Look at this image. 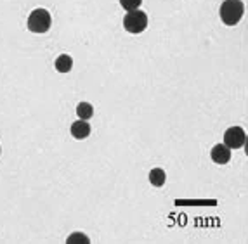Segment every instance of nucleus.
Instances as JSON below:
<instances>
[{"label":"nucleus","instance_id":"obj_1","mask_svg":"<svg viewBox=\"0 0 248 244\" xmlns=\"http://www.w3.org/2000/svg\"><path fill=\"white\" fill-rule=\"evenodd\" d=\"M245 14V5L241 0H224L219 7V16L226 26H236Z\"/></svg>","mask_w":248,"mask_h":244},{"label":"nucleus","instance_id":"obj_2","mask_svg":"<svg viewBox=\"0 0 248 244\" xmlns=\"http://www.w3.org/2000/svg\"><path fill=\"white\" fill-rule=\"evenodd\" d=\"M50 25H52V17H50V13L47 9L38 7L33 9L28 16V29L31 33H47L50 29Z\"/></svg>","mask_w":248,"mask_h":244},{"label":"nucleus","instance_id":"obj_3","mask_svg":"<svg viewBox=\"0 0 248 244\" xmlns=\"http://www.w3.org/2000/svg\"><path fill=\"white\" fill-rule=\"evenodd\" d=\"M124 28L125 31L132 35L142 33L146 28H148V14L141 9H136V11H128L124 17Z\"/></svg>","mask_w":248,"mask_h":244},{"label":"nucleus","instance_id":"obj_4","mask_svg":"<svg viewBox=\"0 0 248 244\" xmlns=\"http://www.w3.org/2000/svg\"><path fill=\"white\" fill-rule=\"evenodd\" d=\"M247 142V133L241 127H231L224 132V144L228 145L229 149H240Z\"/></svg>","mask_w":248,"mask_h":244},{"label":"nucleus","instance_id":"obj_5","mask_svg":"<svg viewBox=\"0 0 248 244\" xmlns=\"http://www.w3.org/2000/svg\"><path fill=\"white\" fill-rule=\"evenodd\" d=\"M210 158L212 161L217 163V165H228L231 161V149L224 142L222 144H215L210 151Z\"/></svg>","mask_w":248,"mask_h":244},{"label":"nucleus","instance_id":"obj_6","mask_svg":"<svg viewBox=\"0 0 248 244\" xmlns=\"http://www.w3.org/2000/svg\"><path fill=\"white\" fill-rule=\"evenodd\" d=\"M70 132L77 141H83V139H87V137L91 135V125L85 120H78V121H75V123H71Z\"/></svg>","mask_w":248,"mask_h":244},{"label":"nucleus","instance_id":"obj_7","mask_svg":"<svg viewBox=\"0 0 248 244\" xmlns=\"http://www.w3.org/2000/svg\"><path fill=\"white\" fill-rule=\"evenodd\" d=\"M54 66H56V71H58V73H70L71 68H73V59H71V56H68V54H61V56H58V59H56V62H54Z\"/></svg>","mask_w":248,"mask_h":244},{"label":"nucleus","instance_id":"obj_8","mask_svg":"<svg viewBox=\"0 0 248 244\" xmlns=\"http://www.w3.org/2000/svg\"><path fill=\"white\" fill-rule=\"evenodd\" d=\"M149 184L153 187H163L167 182V173L165 170L161 168H153L151 172H149Z\"/></svg>","mask_w":248,"mask_h":244},{"label":"nucleus","instance_id":"obj_9","mask_svg":"<svg viewBox=\"0 0 248 244\" xmlns=\"http://www.w3.org/2000/svg\"><path fill=\"white\" fill-rule=\"evenodd\" d=\"M77 116H78V120L89 121L94 116V106L91 102H78V106H77Z\"/></svg>","mask_w":248,"mask_h":244},{"label":"nucleus","instance_id":"obj_10","mask_svg":"<svg viewBox=\"0 0 248 244\" xmlns=\"http://www.w3.org/2000/svg\"><path fill=\"white\" fill-rule=\"evenodd\" d=\"M66 243L68 244H89L91 243V239H89L83 232H71L70 236H68Z\"/></svg>","mask_w":248,"mask_h":244},{"label":"nucleus","instance_id":"obj_11","mask_svg":"<svg viewBox=\"0 0 248 244\" xmlns=\"http://www.w3.org/2000/svg\"><path fill=\"white\" fill-rule=\"evenodd\" d=\"M142 4V0H120V5L125 9V11H136V9H139Z\"/></svg>","mask_w":248,"mask_h":244},{"label":"nucleus","instance_id":"obj_12","mask_svg":"<svg viewBox=\"0 0 248 244\" xmlns=\"http://www.w3.org/2000/svg\"><path fill=\"white\" fill-rule=\"evenodd\" d=\"M0 154H2V147H0Z\"/></svg>","mask_w":248,"mask_h":244}]
</instances>
